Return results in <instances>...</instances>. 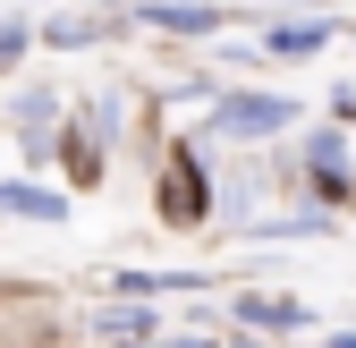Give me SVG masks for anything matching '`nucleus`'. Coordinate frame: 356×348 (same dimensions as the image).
Masks as SVG:
<instances>
[{
    "mask_svg": "<svg viewBox=\"0 0 356 348\" xmlns=\"http://www.w3.org/2000/svg\"><path fill=\"white\" fill-rule=\"evenodd\" d=\"M145 26H170V34H212L220 9H204V0H145Z\"/></svg>",
    "mask_w": 356,
    "mask_h": 348,
    "instance_id": "nucleus-3",
    "label": "nucleus"
},
{
    "mask_svg": "<svg viewBox=\"0 0 356 348\" xmlns=\"http://www.w3.org/2000/svg\"><path fill=\"white\" fill-rule=\"evenodd\" d=\"M314 170H323V187H339V136H314Z\"/></svg>",
    "mask_w": 356,
    "mask_h": 348,
    "instance_id": "nucleus-7",
    "label": "nucleus"
},
{
    "mask_svg": "<svg viewBox=\"0 0 356 348\" xmlns=\"http://www.w3.org/2000/svg\"><path fill=\"white\" fill-rule=\"evenodd\" d=\"M238 315H246L254 331H297V323H305L297 297H238Z\"/></svg>",
    "mask_w": 356,
    "mask_h": 348,
    "instance_id": "nucleus-4",
    "label": "nucleus"
},
{
    "mask_svg": "<svg viewBox=\"0 0 356 348\" xmlns=\"http://www.w3.org/2000/svg\"><path fill=\"white\" fill-rule=\"evenodd\" d=\"M26 60V26H0V68H17Z\"/></svg>",
    "mask_w": 356,
    "mask_h": 348,
    "instance_id": "nucleus-9",
    "label": "nucleus"
},
{
    "mask_svg": "<svg viewBox=\"0 0 356 348\" xmlns=\"http://www.w3.org/2000/svg\"><path fill=\"white\" fill-rule=\"evenodd\" d=\"M127 297H153V289H195V272H119Z\"/></svg>",
    "mask_w": 356,
    "mask_h": 348,
    "instance_id": "nucleus-6",
    "label": "nucleus"
},
{
    "mask_svg": "<svg viewBox=\"0 0 356 348\" xmlns=\"http://www.w3.org/2000/svg\"><path fill=\"white\" fill-rule=\"evenodd\" d=\"M289 119H297V102H289V94H229V102L212 111L220 136H280Z\"/></svg>",
    "mask_w": 356,
    "mask_h": 348,
    "instance_id": "nucleus-1",
    "label": "nucleus"
},
{
    "mask_svg": "<svg viewBox=\"0 0 356 348\" xmlns=\"http://www.w3.org/2000/svg\"><path fill=\"white\" fill-rule=\"evenodd\" d=\"M0 212H17V221H68V196L34 187V179H0Z\"/></svg>",
    "mask_w": 356,
    "mask_h": 348,
    "instance_id": "nucleus-2",
    "label": "nucleus"
},
{
    "mask_svg": "<svg viewBox=\"0 0 356 348\" xmlns=\"http://www.w3.org/2000/svg\"><path fill=\"white\" fill-rule=\"evenodd\" d=\"M170 348H204V340H170Z\"/></svg>",
    "mask_w": 356,
    "mask_h": 348,
    "instance_id": "nucleus-11",
    "label": "nucleus"
},
{
    "mask_svg": "<svg viewBox=\"0 0 356 348\" xmlns=\"http://www.w3.org/2000/svg\"><path fill=\"white\" fill-rule=\"evenodd\" d=\"M94 34H102L94 17H60V26H51V42H94Z\"/></svg>",
    "mask_w": 356,
    "mask_h": 348,
    "instance_id": "nucleus-8",
    "label": "nucleus"
},
{
    "mask_svg": "<svg viewBox=\"0 0 356 348\" xmlns=\"http://www.w3.org/2000/svg\"><path fill=\"white\" fill-rule=\"evenodd\" d=\"M331 348H356V331H339V340H331Z\"/></svg>",
    "mask_w": 356,
    "mask_h": 348,
    "instance_id": "nucleus-10",
    "label": "nucleus"
},
{
    "mask_svg": "<svg viewBox=\"0 0 356 348\" xmlns=\"http://www.w3.org/2000/svg\"><path fill=\"white\" fill-rule=\"evenodd\" d=\"M238 348H263V340H238Z\"/></svg>",
    "mask_w": 356,
    "mask_h": 348,
    "instance_id": "nucleus-12",
    "label": "nucleus"
},
{
    "mask_svg": "<svg viewBox=\"0 0 356 348\" xmlns=\"http://www.w3.org/2000/svg\"><path fill=\"white\" fill-rule=\"evenodd\" d=\"M323 42H331V26H280V34H272V52L305 60V52H323Z\"/></svg>",
    "mask_w": 356,
    "mask_h": 348,
    "instance_id": "nucleus-5",
    "label": "nucleus"
}]
</instances>
